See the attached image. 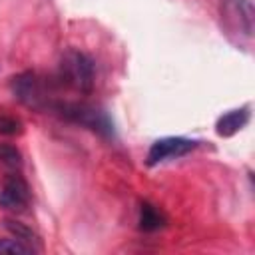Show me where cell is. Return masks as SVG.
<instances>
[{
    "instance_id": "8992f818",
    "label": "cell",
    "mask_w": 255,
    "mask_h": 255,
    "mask_svg": "<svg viewBox=\"0 0 255 255\" xmlns=\"http://www.w3.org/2000/svg\"><path fill=\"white\" fill-rule=\"evenodd\" d=\"M32 191L20 171H10L0 185V207L10 211H24L30 205Z\"/></svg>"
},
{
    "instance_id": "9c48e42d",
    "label": "cell",
    "mask_w": 255,
    "mask_h": 255,
    "mask_svg": "<svg viewBox=\"0 0 255 255\" xmlns=\"http://www.w3.org/2000/svg\"><path fill=\"white\" fill-rule=\"evenodd\" d=\"M0 163L10 171H20L22 167V153L12 143H0Z\"/></svg>"
},
{
    "instance_id": "7c38bea8",
    "label": "cell",
    "mask_w": 255,
    "mask_h": 255,
    "mask_svg": "<svg viewBox=\"0 0 255 255\" xmlns=\"http://www.w3.org/2000/svg\"><path fill=\"white\" fill-rule=\"evenodd\" d=\"M6 229H8L16 239H20V241H24V243H28V245H32V239H36L34 233H32V229H28V227H26L24 223H20V221L6 219Z\"/></svg>"
},
{
    "instance_id": "ba28073f",
    "label": "cell",
    "mask_w": 255,
    "mask_h": 255,
    "mask_svg": "<svg viewBox=\"0 0 255 255\" xmlns=\"http://www.w3.org/2000/svg\"><path fill=\"white\" fill-rule=\"evenodd\" d=\"M137 225L141 231L145 233H153V231H159L167 225V215L153 203L149 201H143L139 205V217H137Z\"/></svg>"
},
{
    "instance_id": "6da1fadb",
    "label": "cell",
    "mask_w": 255,
    "mask_h": 255,
    "mask_svg": "<svg viewBox=\"0 0 255 255\" xmlns=\"http://www.w3.org/2000/svg\"><path fill=\"white\" fill-rule=\"evenodd\" d=\"M94 78H96V70L88 54L74 48L62 54L58 64V74H56L58 86L80 92V94H90L94 88Z\"/></svg>"
},
{
    "instance_id": "3957f363",
    "label": "cell",
    "mask_w": 255,
    "mask_h": 255,
    "mask_svg": "<svg viewBox=\"0 0 255 255\" xmlns=\"http://www.w3.org/2000/svg\"><path fill=\"white\" fill-rule=\"evenodd\" d=\"M52 110L58 112L64 120L74 122L82 128H88V129L100 133L102 137H108V139L116 137L114 122L98 106H92V104H86V102H62V100H58L52 106Z\"/></svg>"
},
{
    "instance_id": "8fae6325",
    "label": "cell",
    "mask_w": 255,
    "mask_h": 255,
    "mask_svg": "<svg viewBox=\"0 0 255 255\" xmlns=\"http://www.w3.org/2000/svg\"><path fill=\"white\" fill-rule=\"evenodd\" d=\"M36 249L32 247V245H28V243H24V241H20V239H16V237H12V239H0V253H18V255H30V253H34Z\"/></svg>"
},
{
    "instance_id": "7a4b0ae2",
    "label": "cell",
    "mask_w": 255,
    "mask_h": 255,
    "mask_svg": "<svg viewBox=\"0 0 255 255\" xmlns=\"http://www.w3.org/2000/svg\"><path fill=\"white\" fill-rule=\"evenodd\" d=\"M219 14L227 38L239 48L249 46L253 40V20H255V10L251 0H221Z\"/></svg>"
},
{
    "instance_id": "52a82bcc",
    "label": "cell",
    "mask_w": 255,
    "mask_h": 255,
    "mask_svg": "<svg viewBox=\"0 0 255 255\" xmlns=\"http://www.w3.org/2000/svg\"><path fill=\"white\" fill-rule=\"evenodd\" d=\"M249 118H251L249 106H243V108L225 112V114L219 116L217 122H215V133H217L219 137H231V135H235L237 131H241V129L247 126Z\"/></svg>"
},
{
    "instance_id": "5b68a950",
    "label": "cell",
    "mask_w": 255,
    "mask_h": 255,
    "mask_svg": "<svg viewBox=\"0 0 255 255\" xmlns=\"http://www.w3.org/2000/svg\"><path fill=\"white\" fill-rule=\"evenodd\" d=\"M197 145H199L197 139H189V137H181V135H169V137L155 139L147 149L145 165L147 167H155V165L165 163L169 159L183 157V155L191 153Z\"/></svg>"
},
{
    "instance_id": "277c9868",
    "label": "cell",
    "mask_w": 255,
    "mask_h": 255,
    "mask_svg": "<svg viewBox=\"0 0 255 255\" xmlns=\"http://www.w3.org/2000/svg\"><path fill=\"white\" fill-rule=\"evenodd\" d=\"M58 82H52V80H46L34 72H24V74H18L12 78L10 82V90L14 94V98L18 102H22L24 106H30V108H36V110H44V108H50L58 102L54 98V86Z\"/></svg>"
},
{
    "instance_id": "30bf717a",
    "label": "cell",
    "mask_w": 255,
    "mask_h": 255,
    "mask_svg": "<svg viewBox=\"0 0 255 255\" xmlns=\"http://www.w3.org/2000/svg\"><path fill=\"white\" fill-rule=\"evenodd\" d=\"M24 131V124L20 118L10 114H0V135H20Z\"/></svg>"
}]
</instances>
